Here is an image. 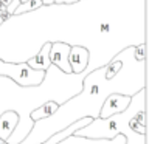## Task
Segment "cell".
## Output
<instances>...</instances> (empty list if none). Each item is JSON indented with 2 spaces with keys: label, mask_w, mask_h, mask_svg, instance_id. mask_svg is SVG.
Segmentation results:
<instances>
[{
  "label": "cell",
  "mask_w": 149,
  "mask_h": 144,
  "mask_svg": "<svg viewBox=\"0 0 149 144\" xmlns=\"http://www.w3.org/2000/svg\"><path fill=\"white\" fill-rule=\"evenodd\" d=\"M2 76L13 79L14 84H17L20 87H36L44 82L45 71L31 68L26 62L11 64L0 60V78Z\"/></svg>",
  "instance_id": "2"
},
{
  "label": "cell",
  "mask_w": 149,
  "mask_h": 144,
  "mask_svg": "<svg viewBox=\"0 0 149 144\" xmlns=\"http://www.w3.org/2000/svg\"><path fill=\"white\" fill-rule=\"evenodd\" d=\"M56 144H126V138L123 135H115L110 139H95V138H86V136H78V135H70V136L64 138L62 141L56 143Z\"/></svg>",
  "instance_id": "6"
},
{
  "label": "cell",
  "mask_w": 149,
  "mask_h": 144,
  "mask_svg": "<svg viewBox=\"0 0 149 144\" xmlns=\"http://www.w3.org/2000/svg\"><path fill=\"white\" fill-rule=\"evenodd\" d=\"M70 45L68 42H51L50 48V62L54 67L59 68V71L64 74H73L72 67L68 64V53H70Z\"/></svg>",
  "instance_id": "3"
},
{
  "label": "cell",
  "mask_w": 149,
  "mask_h": 144,
  "mask_svg": "<svg viewBox=\"0 0 149 144\" xmlns=\"http://www.w3.org/2000/svg\"><path fill=\"white\" fill-rule=\"evenodd\" d=\"M58 107H59V102H53V101H50V102H44L40 107H37L36 110H33L31 113H30V118L33 121H37V119H42V118H47V116H50V115H53L56 110H58Z\"/></svg>",
  "instance_id": "9"
},
{
  "label": "cell",
  "mask_w": 149,
  "mask_h": 144,
  "mask_svg": "<svg viewBox=\"0 0 149 144\" xmlns=\"http://www.w3.org/2000/svg\"><path fill=\"white\" fill-rule=\"evenodd\" d=\"M90 60V53L86 46L81 45H72L70 46V53H68V64L72 67V73L78 74L86 70Z\"/></svg>",
  "instance_id": "5"
},
{
  "label": "cell",
  "mask_w": 149,
  "mask_h": 144,
  "mask_svg": "<svg viewBox=\"0 0 149 144\" xmlns=\"http://www.w3.org/2000/svg\"><path fill=\"white\" fill-rule=\"evenodd\" d=\"M17 121H19V113L14 110H6L0 115V139H3L5 143L8 141L14 129H16Z\"/></svg>",
  "instance_id": "7"
},
{
  "label": "cell",
  "mask_w": 149,
  "mask_h": 144,
  "mask_svg": "<svg viewBox=\"0 0 149 144\" xmlns=\"http://www.w3.org/2000/svg\"><path fill=\"white\" fill-rule=\"evenodd\" d=\"M79 2H82V0H62L64 5H72V3H79Z\"/></svg>",
  "instance_id": "13"
},
{
  "label": "cell",
  "mask_w": 149,
  "mask_h": 144,
  "mask_svg": "<svg viewBox=\"0 0 149 144\" xmlns=\"http://www.w3.org/2000/svg\"><path fill=\"white\" fill-rule=\"evenodd\" d=\"M20 2H25V0H20Z\"/></svg>",
  "instance_id": "16"
},
{
  "label": "cell",
  "mask_w": 149,
  "mask_h": 144,
  "mask_svg": "<svg viewBox=\"0 0 149 144\" xmlns=\"http://www.w3.org/2000/svg\"><path fill=\"white\" fill-rule=\"evenodd\" d=\"M3 143H5V141H3V139H0V144H3Z\"/></svg>",
  "instance_id": "15"
},
{
  "label": "cell",
  "mask_w": 149,
  "mask_h": 144,
  "mask_svg": "<svg viewBox=\"0 0 149 144\" xmlns=\"http://www.w3.org/2000/svg\"><path fill=\"white\" fill-rule=\"evenodd\" d=\"M50 48H51V40L45 42V44L39 48L37 54L33 56L31 59H28L26 64L34 70H44V71H47L48 67L51 65V62H50Z\"/></svg>",
  "instance_id": "8"
},
{
  "label": "cell",
  "mask_w": 149,
  "mask_h": 144,
  "mask_svg": "<svg viewBox=\"0 0 149 144\" xmlns=\"http://www.w3.org/2000/svg\"><path fill=\"white\" fill-rule=\"evenodd\" d=\"M144 96H146V90L143 87L130 96V102L126 110L110 115L107 118H100V116L92 118L90 123L79 127L73 135L95 139H110L120 133L126 138V144H146L144 133H137L129 127L130 118H134L140 110H144Z\"/></svg>",
  "instance_id": "1"
},
{
  "label": "cell",
  "mask_w": 149,
  "mask_h": 144,
  "mask_svg": "<svg viewBox=\"0 0 149 144\" xmlns=\"http://www.w3.org/2000/svg\"><path fill=\"white\" fill-rule=\"evenodd\" d=\"M129 127L132 129L134 132H137V133H144V132H146V125H141L140 123H137L135 116H134V118H130V121H129Z\"/></svg>",
  "instance_id": "11"
},
{
  "label": "cell",
  "mask_w": 149,
  "mask_h": 144,
  "mask_svg": "<svg viewBox=\"0 0 149 144\" xmlns=\"http://www.w3.org/2000/svg\"><path fill=\"white\" fill-rule=\"evenodd\" d=\"M129 102H130V96L129 95L116 93V91L110 93V95H107L104 102H102L98 116H100V118H107V116H110V115L120 113V111L127 109Z\"/></svg>",
  "instance_id": "4"
},
{
  "label": "cell",
  "mask_w": 149,
  "mask_h": 144,
  "mask_svg": "<svg viewBox=\"0 0 149 144\" xmlns=\"http://www.w3.org/2000/svg\"><path fill=\"white\" fill-rule=\"evenodd\" d=\"M134 59L135 60H143L144 59V45L143 44H140V46L138 48H135L134 46Z\"/></svg>",
  "instance_id": "12"
},
{
  "label": "cell",
  "mask_w": 149,
  "mask_h": 144,
  "mask_svg": "<svg viewBox=\"0 0 149 144\" xmlns=\"http://www.w3.org/2000/svg\"><path fill=\"white\" fill-rule=\"evenodd\" d=\"M42 6L44 5H42L40 0H25V2H20L17 5V8L14 9L13 16H22V14H26V12H33Z\"/></svg>",
  "instance_id": "10"
},
{
  "label": "cell",
  "mask_w": 149,
  "mask_h": 144,
  "mask_svg": "<svg viewBox=\"0 0 149 144\" xmlns=\"http://www.w3.org/2000/svg\"><path fill=\"white\" fill-rule=\"evenodd\" d=\"M40 2H42V5H44V6H50V5L54 3V0H40Z\"/></svg>",
  "instance_id": "14"
}]
</instances>
